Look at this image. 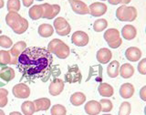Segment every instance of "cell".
Wrapping results in <instances>:
<instances>
[{"mask_svg": "<svg viewBox=\"0 0 146 115\" xmlns=\"http://www.w3.org/2000/svg\"><path fill=\"white\" fill-rule=\"evenodd\" d=\"M1 33H2V30H1V29H0V35H1Z\"/></svg>", "mask_w": 146, "mask_h": 115, "instance_id": "cell-48", "label": "cell"}, {"mask_svg": "<svg viewBox=\"0 0 146 115\" xmlns=\"http://www.w3.org/2000/svg\"><path fill=\"white\" fill-rule=\"evenodd\" d=\"M29 16L32 20H38L42 17V7L41 5H36L29 8Z\"/></svg>", "mask_w": 146, "mask_h": 115, "instance_id": "cell-26", "label": "cell"}, {"mask_svg": "<svg viewBox=\"0 0 146 115\" xmlns=\"http://www.w3.org/2000/svg\"><path fill=\"white\" fill-rule=\"evenodd\" d=\"M26 48H27V44L24 41H18L15 45L12 46L11 49L9 50V53H10V57H11L10 64H12V65L17 64L18 57H19L20 54L26 49Z\"/></svg>", "mask_w": 146, "mask_h": 115, "instance_id": "cell-6", "label": "cell"}, {"mask_svg": "<svg viewBox=\"0 0 146 115\" xmlns=\"http://www.w3.org/2000/svg\"><path fill=\"white\" fill-rule=\"evenodd\" d=\"M5 84H6L5 82H1V81H0V88H1V87H3V86H5Z\"/></svg>", "mask_w": 146, "mask_h": 115, "instance_id": "cell-45", "label": "cell"}, {"mask_svg": "<svg viewBox=\"0 0 146 115\" xmlns=\"http://www.w3.org/2000/svg\"><path fill=\"white\" fill-rule=\"evenodd\" d=\"M13 46V41L7 36H0V47L4 49H9Z\"/></svg>", "mask_w": 146, "mask_h": 115, "instance_id": "cell-34", "label": "cell"}, {"mask_svg": "<svg viewBox=\"0 0 146 115\" xmlns=\"http://www.w3.org/2000/svg\"><path fill=\"white\" fill-rule=\"evenodd\" d=\"M131 1V0H121V4H122V5H128L130 2Z\"/></svg>", "mask_w": 146, "mask_h": 115, "instance_id": "cell-43", "label": "cell"}, {"mask_svg": "<svg viewBox=\"0 0 146 115\" xmlns=\"http://www.w3.org/2000/svg\"><path fill=\"white\" fill-rule=\"evenodd\" d=\"M108 2L111 4V5H113V6H116L118 4H121V0H108Z\"/></svg>", "mask_w": 146, "mask_h": 115, "instance_id": "cell-42", "label": "cell"}, {"mask_svg": "<svg viewBox=\"0 0 146 115\" xmlns=\"http://www.w3.org/2000/svg\"><path fill=\"white\" fill-rule=\"evenodd\" d=\"M98 91L102 97H111L114 93L112 86L108 83H100L98 88Z\"/></svg>", "mask_w": 146, "mask_h": 115, "instance_id": "cell-23", "label": "cell"}, {"mask_svg": "<svg viewBox=\"0 0 146 115\" xmlns=\"http://www.w3.org/2000/svg\"><path fill=\"white\" fill-rule=\"evenodd\" d=\"M38 32L42 38H49L54 33V27L49 24H41L38 27Z\"/></svg>", "mask_w": 146, "mask_h": 115, "instance_id": "cell-22", "label": "cell"}, {"mask_svg": "<svg viewBox=\"0 0 146 115\" xmlns=\"http://www.w3.org/2000/svg\"><path fill=\"white\" fill-rule=\"evenodd\" d=\"M90 38L84 31H76L71 36V42L78 47H85L88 45Z\"/></svg>", "mask_w": 146, "mask_h": 115, "instance_id": "cell-9", "label": "cell"}, {"mask_svg": "<svg viewBox=\"0 0 146 115\" xmlns=\"http://www.w3.org/2000/svg\"><path fill=\"white\" fill-rule=\"evenodd\" d=\"M68 2H70V5L73 12H75L76 14H79V15H87V14H90L89 7L84 2L80 1V0H70Z\"/></svg>", "mask_w": 146, "mask_h": 115, "instance_id": "cell-10", "label": "cell"}, {"mask_svg": "<svg viewBox=\"0 0 146 115\" xmlns=\"http://www.w3.org/2000/svg\"><path fill=\"white\" fill-rule=\"evenodd\" d=\"M100 110L103 112H110L113 108L112 102L110 100L107 99H102L100 100Z\"/></svg>", "mask_w": 146, "mask_h": 115, "instance_id": "cell-32", "label": "cell"}, {"mask_svg": "<svg viewBox=\"0 0 146 115\" xmlns=\"http://www.w3.org/2000/svg\"><path fill=\"white\" fill-rule=\"evenodd\" d=\"M89 11L92 17H102L107 12V6L103 3L95 2L89 7Z\"/></svg>", "mask_w": 146, "mask_h": 115, "instance_id": "cell-11", "label": "cell"}, {"mask_svg": "<svg viewBox=\"0 0 146 115\" xmlns=\"http://www.w3.org/2000/svg\"><path fill=\"white\" fill-rule=\"evenodd\" d=\"M125 57L129 61L136 62L140 60V58H141V51L140 49L136 47H130L126 49Z\"/></svg>", "mask_w": 146, "mask_h": 115, "instance_id": "cell-15", "label": "cell"}, {"mask_svg": "<svg viewBox=\"0 0 146 115\" xmlns=\"http://www.w3.org/2000/svg\"><path fill=\"white\" fill-rule=\"evenodd\" d=\"M134 94V87L131 83H124L120 88V95L123 99H130Z\"/></svg>", "mask_w": 146, "mask_h": 115, "instance_id": "cell-19", "label": "cell"}, {"mask_svg": "<svg viewBox=\"0 0 146 115\" xmlns=\"http://www.w3.org/2000/svg\"><path fill=\"white\" fill-rule=\"evenodd\" d=\"M15 76H16L15 70L12 68H9L7 66L1 67V70H0V79L3 80L5 82L11 81L15 78Z\"/></svg>", "mask_w": 146, "mask_h": 115, "instance_id": "cell-17", "label": "cell"}, {"mask_svg": "<svg viewBox=\"0 0 146 115\" xmlns=\"http://www.w3.org/2000/svg\"><path fill=\"white\" fill-rule=\"evenodd\" d=\"M33 2H34V0H22V3L24 5V7H29L30 6H32Z\"/></svg>", "mask_w": 146, "mask_h": 115, "instance_id": "cell-41", "label": "cell"}, {"mask_svg": "<svg viewBox=\"0 0 146 115\" xmlns=\"http://www.w3.org/2000/svg\"><path fill=\"white\" fill-rule=\"evenodd\" d=\"M84 110L85 112L89 115H97L102 112L100 102H96V100H90L87 102L84 106Z\"/></svg>", "mask_w": 146, "mask_h": 115, "instance_id": "cell-16", "label": "cell"}, {"mask_svg": "<svg viewBox=\"0 0 146 115\" xmlns=\"http://www.w3.org/2000/svg\"><path fill=\"white\" fill-rule=\"evenodd\" d=\"M4 5H5V3H4V0H0V9H1V8L4 7Z\"/></svg>", "mask_w": 146, "mask_h": 115, "instance_id": "cell-44", "label": "cell"}, {"mask_svg": "<svg viewBox=\"0 0 146 115\" xmlns=\"http://www.w3.org/2000/svg\"><path fill=\"white\" fill-rule=\"evenodd\" d=\"M138 71L140 74L145 75L146 74V58H143L138 64Z\"/></svg>", "mask_w": 146, "mask_h": 115, "instance_id": "cell-36", "label": "cell"}, {"mask_svg": "<svg viewBox=\"0 0 146 115\" xmlns=\"http://www.w3.org/2000/svg\"><path fill=\"white\" fill-rule=\"evenodd\" d=\"M11 57L10 53L7 50H0V67L7 66V64H10Z\"/></svg>", "mask_w": 146, "mask_h": 115, "instance_id": "cell-30", "label": "cell"}, {"mask_svg": "<svg viewBox=\"0 0 146 115\" xmlns=\"http://www.w3.org/2000/svg\"><path fill=\"white\" fill-rule=\"evenodd\" d=\"M10 114H11V115H13V114H20V112H11Z\"/></svg>", "mask_w": 146, "mask_h": 115, "instance_id": "cell-46", "label": "cell"}, {"mask_svg": "<svg viewBox=\"0 0 146 115\" xmlns=\"http://www.w3.org/2000/svg\"><path fill=\"white\" fill-rule=\"evenodd\" d=\"M41 7H42V18H47V19H52L60 12V7L58 5L44 3L41 5Z\"/></svg>", "mask_w": 146, "mask_h": 115, "instance_id": "cell-5", "label": "cell"}, {"mask_svg": "<svg viewBox=\"0 0 146 115\" xmlns=\"http://www.w3.org/2000/svg\"><path fill=\"white\" fill-rule=\"evenodd\" d=\"M96 58H97V60L100 64H107L111 59L112 53L109 49L102 48V49L98 50L97 55H96Z\"/></svg>", "mask_w": 146, "mask_h": 115, "instance_id": "cell-14", "label": "cell"}, {"mask_svg": "<svg viewBox=\"0 0 146 115\" xmlns=\"http://www.w3.org/2000/svg\"><path fill=\"white\" fill-rule=\"evenodd\" d=\"M131 104L128 102H124L121 104L119 110V115H129L131 113Z\"/></svg>", "mask_w": 146, "mask_h": 115, "instance_id": "cell-35", "label": "cell"}, {"mask_svg": "<svg viewBox=\"0 0 146 115\" xmlns=\"http://www.w3.org/2000/svg\"><path fill=\"white\" fill-rule=\"evenodd\" d=\"M108 27V22L104 18H100V19L96 20L93 24V29L96 32H102L104 29H106Z\"/></svg>", "mask_w": 146, "mask_h": 115, "instance_id": "cell-29", "label": "cell"}, {"mask_svg": "<svg viewBox=\"0 0 146 115\" xmlns=\"http://www.w3.org/2000/svg\"><path fill=\"white\" fill-rule=\"evenodd\" d=\"M119 70H120V63L117 60H112L109 64L107 68V74L110 78H116L119 75Z\"/></svg>", "mask_w": 146, "mask_h": 115, "instance_id": "cell-24", "label": "cell"}, {"mask_svg": "<svg viewBox=\"0 0 146 115\" xmlns=\"http://www.w3.org/2000/svg\"><path fill=\"white\" fill-rule=\"evenodd\" d=\"M12 93L17 99H27L30 95V89L25 83H18L13 87Z\"/></svg>", "mask_w": 146, "mask_h": 115, "instance_id": "cell-8", "label": "cell"}, {"mask_svg": "<svg viewBox=\"0 0 146 115\" xmlns=\"http://www.w3.org/2000/svg\"><path fill=\"white\" fill-rule=\"evenodd\" d=\"M8 95V91L6 89H2L0 88V99H4V98H7Z\"/></svg>", "mask_w": 146, "mask_h": 115, "instance_id": "cell-39", "label": "cell"}, {"mask_svg": "<svg viewBox=\"0 0 146 115\" xmlns=\"http://www.w3.org/2000/svg\"><path fill=\"white\" fill-rule=\"evenodd\" d=\"M50 112L52 115H65L67 113V110L61 104H55L51 108Z\"/></svg>", "mask_w": 146, "mask_h": 115, "instance_id": "cell-33", "label": "cell"}, {"mask_svg": "<svg viewBox=\"0 0 146 115\" xmlns=\"http://www.w3.org/2000/svg\"><path fill=\"white\" fill-rule=\"evenodd\" d=\"M34 104H35V112H41V111H48L50 108V100L48 98H40L38 100H34Z\"/></svg>", "mask_w": 146, "mask_h": 115, "instance_id": "cell-18", "label": "cell"}, {"mask_svg": "<svg viewBox=\"0 0 146 115\" xmlns=\"http://www.w3.org/2000/svg\"><path fill=\"white\" fill-rule=\"evenodd\" d=\"M116 17L120 21H134L137 17V10L134 7H127L125 5H122L117 9Z\"/></svg>", "mask_w": 146, "mask_h": 115, "instance_id": "cell-3", "label": "cell"}, {"mask_svg": "<svg viewBox=\"0 0 146 115\" xmlns=\"http://www.w3.org/2000/svg\"><path fill=\"white\" fill-rule=\"evenodd\" d=\"M36 1H43V0H36Z\"/></svg>", "mask_w": 146, "mask_h": 115, "instance_id": "cell-49", "label": "cell"}, {"mask_svg": "<svg viewBox=\"0 0 146 115\" xmlns=\"http://www.w3.org/2000/svg\"><path fill=\"white\" fill-rule=\"evenodd\" d=\"M86 102V96L82 92H75L70 96V103L74 106H80Z\"/></svg>", "mask_w": 146, "mask_h": 115, "instance_id": "cell-27", "label": "cell"}, {"mask_svg": "<svg viewBox=\"0 0 146 115\" xmlns=\"http://www.w3.org/2000/svg\"><path fill=\"white\" fill-rule=\"evenodd\" d=\"M140 97L141 99L143 100V102H146V86H143V88L140 90Z\"/></svg>", "mask_w": 146, "mask_h": 115, "instance_id": "cell-38", "label": "cell"}, {"mask_svg": "<svg viewBox=\"0 0 146 115\" xmlns=\"http://www.w3.org/2000/svg\"><path fill=\"white\" fill-rule=\"evenodd\" d=\"M104 39L107 41V43H111L112 41H115L118 39L120 37V32L116 29H110L105 31L104 33Z\"/></svg>", "mask_w": 146, "mask_h": 115, "instance_id": "cell-25", "label": "cell"}, {"mask_svg": "<svg viewBox=\"0 0 146 115\" xmlns=\"http://www.w3.org/2000/svg\"><path fill=\"white\" fill-rule=\"evenodd\" d=\"M53 26L57 34L62 37L68 35L71 31V27L70 24H68V22L64 17H57L54 20Z\"/></svg>", "mask_w": 146, "mask_h": 115, "instance_id": "cell-4", "label": "cell"}, {"mask_svg": "<svg viewBox=\"0 0 146 115\" xmlns=\"http://www.w3.org/2000/svg\"><path fill=\"white\" fill-rule=\"evenodd\" d=\"M70 48H68V46L64 43L62 40H60V42L58 44V46L53 50V54H55L60 59L67 58L70 56Z\"/></svg>", "mask_w": 146, "mask_h": 115, "instance_id": "cell-13", "label": "cell"}, {"mask_svg": "<svg viewBox=\"0 0 146 115\" xmlns=\"http://www.w3.org/2000/svg\"><path fill=\"white\" fill-rule=\"evenodd\" d=\"M0 114H1V115H4L5 114V112L2 111V110H0Z\"/></svg>", "mask_w": 146, "mask_h": 115, "instance_id": "cell-47", "label": "cell"}, {"mask_svg": "<svg viewBox=\"0 0 146 115\" xmlns=\"http://www.w3.org/2000/svg\"><path fill=\"white\" fill-rule=\"evenodd\" d=\"M121 43H122V39L121 38H119L115 41H112V42H111V43H108V45L110 46V48L111 49H117L121 45Z\"/></svg>", "mask_w": 146, "mask_h": 115, "instance_id": "cell-37", "label": "cell"}, {"mask_svg": "<svg viewBox=\"0 0 146 115\" xmlns=\"http://www.w3.org/2000/svg\"><path fill=\"white\" fill-rule=\"evenodd\" d=\"M137 35V30L132 25H126L121 29V36L126 40L133 39Z\"/></svg>", "mask_w": 146, "mask_h": 115, "instance_id": "cell-20", "label": "cell"}, {"mask_svg": "<svg viewBox=\"0 0 146 115\" xmlns=\"http://www.w3.org/2000/svg\"><path fill=\"white\" fill-rule=\"evenodd\" d=\"M21 111L25 115H32L35 112V104L33 102L27 100L24 102L21 105Z\"/></svg>", "mask_w": 146, "mask_h": 115, "instance_id": "cell-28", "label": "cell"}, {"mask_svg": "<svg viewBox=\"0 0 146 115\" xmlns=\"http://www.w3.org/2000/svg\"><path fill=\"white\" fill-rule=\"evenodd\" d=\"M53 57L47 49L39 47L26 48L17 59V68L23 79L35 81L41 79L47 81L49 78Z\"/></svg>", "mask_w": 146, "mask_h": 115, "instance_id": "cell-1", "label": "cell"}, {"mask_svg": "<svg viewBox=\"0 0 146 115\" xmlns=\"http://www.w3.org/2000/svg\"><path fill=\"white\" fill-rule=\"evenodd\" d=\"M8 102V100L7 97V98H4V99H0V108H4L7 106V104Z\"/></svg>", "mask_w": 146, "mask_h": 115, "instance_id": "cell-40", "label": "cell"}, {"mask_svg": "<svg viewBox=\"0 0 146 115\" xmlns=\"http://www.w3.org/2000/svg\"><path fill=\"white\" fill-rule=\"evenodd\" d=\"M119 74H120L123 79H130L131 77L134 74V68L129 63H124L119 70Z\"/></svg>", "mask_w": 146, "mask_h": 115, "instance_id": "cell-21", "label": "cell"}, {"mask_svg": "<svg viewBox=\"0 0 146 115\" xmlns=\"http://www.w3.org/2000/svg\"><path fill=\"white\" fill-rule=\"evenodd\" d=\"M20 1L19 0H8L7 1V10L8 12H18L20 10Z\"/></svg>", "mask_w": 146, "mask_h": 115, "instance_id": "cell-31", "label": "cell"}, {"mask_svg": "<svg viewBox=\"0 0 146 115\" xmlns=\"http://www.w3.org/2000/svg\"><path fill=\"white\" fill-rule=\"evenodd\" d=\"M100 1H106V0H100Z\"/></svg>", "mask_w": 146, "mask_h": 115, "instance_id": "cell-50", "label": "cell"}, {"mask_svg": "<svg viewBox=\"0 0 146 115\" xmlns=\"http://www.w3.org/2000/svg\"><path fill=\"white\" fill-rule=\"evenodd\" d=\"M82 79V75L79 67L77 65L68 67V72L65 75V80L68 83H76V82H80Z\"/></svg>", "mask_w": 146, "mask_h": 115, "instance_id": "cell-7", "label": "cell"}, {"mask_svg": "<svg viewBox=\"0 0 146 115\" xmlns=\"http://www.w3.org/2000/svg\"><path fill=\"white\" fill-rule=\"evenodd\" d=\"M64 90V81L60 79H54L48 86V92L51 96H58Z\"/></svg>", "mask_w": 146, "mask_h": 115, "instance_id": "cell-12", "label": "cell"}, {"mask_svg": "<svg viewBox=\"0 0 146 115\" xmlns=\"http://www.w3.org/2000/svg\"><path fill=\"white\" fill-rule=\"evenodd\" d=\"M6 22L7 26L17 35H21L29 29V22L26 18L22 17L17 12H9L6 16Z\"/></svg>", "mask_w": 146, "mask_h": 115, "instance_id": "cell-2", "label": "cell"}]
</instances>
